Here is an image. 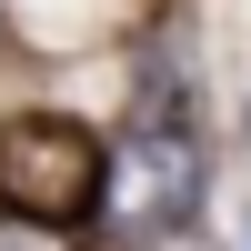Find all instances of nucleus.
<instances>
[{
    "label": "nucleus",
    "instance_id": "obj_2",
    "mask_svg": "<svg viewBox=\"0 0 251 251\" xmlns=\"http://www.w3.org/2000/svg\"><path fill=\"white\" fill-rule=\"evenodd\" d=\"M111 141H121V211L100 241H121V251L201 241V221H211V141L201 131H111Z\"/></svg>",
    "mask_w": 251,
    "mask_h": 251
},
{
    "label": "nucleus",
    "instance_id": "obj_4",
    "mask_svg": "<svg viewBox=\"0 0 251 251\" xmlns=\"http://www.w3.org/2000/svg\"><path fill=\"white\" fill-rule=\"evenodd\" d=\"M231 251H251V201H241V211H231Z\"/></svg>",
    "mask_w": 251,
    "mask_h": 251
},
{
    "label": "nucleus",
    "instance_id": "obj_3",
    "mask_svg": "<svg viewBox=\"0 0 251 251\" xmlns=\"http://www.w3.org/2000/svg\"><path fill=\"white\" fill-rule=\"evenodd\" d=\"M121 131H201V50H191V20H181V10L141 30Z\"/></svg>",
    "mask_w": 251,
    "mask_h": 251
},
{
    "label": "nucleus",
    "instance_id": "obj_1",
    "mask_svg": "<svg viewBox=\"0 0 251 251\" xmlns=\"http://www.w3.org/2000/svg\"><path fill=\"white\" fill-rule=\"evenodd\" d=\"M121 211V141L91 131L80 111H0V221L50 241H100Z\"/></svg>",
    "mask_w": 251,
    "mask_h": 251
},
{
    "label": "nucleus",
    "instance_id": "obj_5",
    "mask_svg": "<svg viewBox=\"0 0 251 251\" xmlns=\"http://www.w3.org/2000/svg\"><path fill=\"white\" fill-rule=\"evenodd\" d=\"M91 251H121V241H91Z\"/></svg>",
    "mask_w": 251,
    "mask_h": 251
}]
</instances>
